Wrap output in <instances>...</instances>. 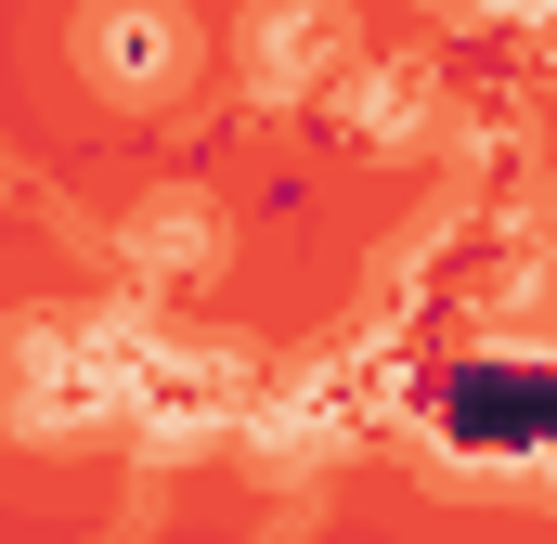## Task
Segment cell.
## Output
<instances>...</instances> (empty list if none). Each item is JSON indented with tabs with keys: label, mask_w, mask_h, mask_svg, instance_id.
I'll return each instance as SVG.
<instances>
[{
	"label": "cell",
	"mask_w": 557,
	"mask_h": 544,
	"mask_svg": "<svg viewBox=\"0 0 557 544\" xmlns=\"http://www.w3.org/2000/svg\"><path fill=\"white\" fill-rule=\"evenodd\" d=\"M78 65H91L117 104H156V91H182L195 26H182V0H91V13H78Z\"/></svg>",
	"instance_id": "obj_1"
},
{
	"label": "cell",
	"mask_w": 557,
	"mask_h": 544,
	"mask_svg": "<svg viewBox=\"0 0 557 544\" xmlns=\"http://www.w3.org/2000/svg\"><path fill=\"white\" fill-rule=\"evenodd\" d=\"M247 65H260V91H311L324 65H350V26H337L324 0H273V13L247 26Z\"/></svg>",
	"instance_id": "obj_2"
},
{
	"label": "cell",
	"mask_w": 557,
	"mask_h": 544,
	"mask_svg": "<svg viewBox=\"0 0 557 544\" xmlns=\"http://www.w3.org/2000/svg\"><path fill=\"white\" fill-rule=\"evenodd\" d=\"M208 260H221V208H208V195H143V208H131V272L195 285Z\"/></svg>",
	"instance_id": "obj_3"
}]
</instances>
